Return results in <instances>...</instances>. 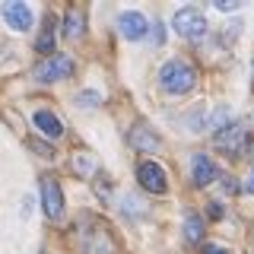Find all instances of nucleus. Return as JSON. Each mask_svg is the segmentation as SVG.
<instances>
[{"instance_id":"f257e3e1","label":"nucleus","mask_w":254,"mask_h":254,"mask_svg":"<svg viewBox=\"0 0 254 254\" xmlns=\"http://www.w3.org/2000/svg\"><path fill=\"white\" fill-rule=\"evenodd\" d=\"M159 86L172 95H185L197 86V70L190 67L188 61L175 58V61H165L162 70H159Z\"/></svg>"},{"instance_id":"f03ea898","label":"nucleus","mask_w":254,"mask_h":254,"mask_svg":"<svg viewBox=\"0 0 254 254\" xmlns=\"http://www.w3.org/2000/svg\"><path fill=\"white\" fill-rule=\"evenodd\" d=\"M172 29L178 32L181 38H203L206 35V16L203 10H197V6H181L178 13L172 16Z\"/></svg>"},{"instance_id":"7ed1b4c3","label":"nucleus","mask_w":254,"mask_h":254,"mask_svg":"<svg viewBox=\"0 0 254 254\" xmlns=\"http://www.w3.org/2000/svg\"><path fill=\"white\" fill-rule=\"evenodd\" d=\"M73 58L70 54H51V58H45L42 64L35 67V79L38 83H58V79H67L73 73Z\"/></svg>"},{"instance_id":"20e7f679","label":"nucleus","mask_w":254,"mask_h":254,"mask_svg":"<svg viewBox=\"0 0 254 254\" xmlns=\"http://www.w3.org/2000/svg\"><path fill=\"white\" fill-rule=\"evenodd\" d=\"M83 248L86 254H115V238L105 222L89 219V232H83Z\"/></svg>"},{"instance_id":"39448f33","label":"nucleus","mask_w":254,"mask_h":254,"mask_svg":"<svg viewBox=\"0 0 254 254\" xmlns=\"http://www.w3.org/2000/svg\"><path fill=\"white\" fill-rule=\"evenodd\" d=\"M245 143H248V127L242 121L226 124L222 130H216V149H222V153H229V156H238L245 149Z\"/></svg>"},{"instance_id":"423d86ee","label":"nucleus","mask_w":254,"mask_h":254,"mask_svg":"<svg viewBox=\"0 0 254 254\" xmlns=\"http://www.w3.org/2000/svg\"><path fill=\"white\" fill-rule=\"evenodd\" d=\"M137 181L143 190H149V194H165V188H169V181H165V169L153 159H146V162L137 165Z\"/></svg>"},{"instance_id":"0eeeda50","label":"nucleus","mask_w":254,"mask_h":254,"mask_svg":"<svg viewBox=\"0 0 254 254\" xmlns=\"http://www.w3.org/2000/svg\"><path fill=\"white\" fill-rule=\"evenodd\" d=\"M0 16L6 19V26L13 32H29L32 22H35V13H32L29 3H19V0H10V3L0 6Z\"/></svg>"},{"instance_id":"6e6552de","label":"nucleus","mask_w":254,"mask_h":254,"mask_svg":"<svg viewBox=\"0 0 254 254\" xmlns=\"http://www.w3.org/2000/svg\"><path fill=\"white\" fill-rule=\"evenodd\" d=\"M146 29H149L146 16L137 13V10H124L121 16H118V32H121L127 42H137V38H143V35H146Z\"/></svg>"},{"instance_id":"1a4fd4ad","label":"nucleus","mask_w":254,"mask_h":254,"mask_svg":"<svg viewBox=\"0 0 254 254\" xmlns=\"http://www.w3.org/2000/svg\"><path fill=\"white\" fill-rule=\"evenodd\" d=\"M42 206H45L48 219H58L64 213V194H61V185L54 178H42Z\"/></svg>"},{"instance_id":"9d476101","label":"nucleus","mask_w":254,"mask_h":254,"mask_svg":"<svg viewBox=\"0 0 254 254\" xmlns=\"http://www.w3.org/2000/svg\"><path fill=\"white\" fill-rule=\"evenodd\" d=\"M190 175H194V185H200V188H206V185H213L216 181V162H213L206 153H194L190 156Z\"/></svg>"},{"instance_id":"9b49d317","label":"nucleus","mask_w":254,"mask_h":254,"mask_svg":"<svg viewBox=\"0 0 254 254\" xmlns=\"http://www.w3.org/2000/svg\"><path fill=\"white\" fill-rule=\"evenodd\" d=\"M35 127L45 133L48 140H58V137H64V121L54 111H35Z\"/></svg>"},{"instance_id":"f8f14e48","label":"nucleus","mask_w":254,"mask_h":254,"mask_svg":"<svg viewBox=\"0 0 254 254\" xmlns=\"http://www.w3.org/2000/svg\"><path fill=\"white\" fill-rule=\"evenodd\" d=\"M130 143L137 149H143V153H153V149H159V137L149 130V127H143V124H137L130 130Z\"/></svg>"},{"instance_id":"ddd939ff","label":"nucleus","mask_w":254,"mask_h":254,"mask_svg":"<svg viewBox=\"0 0 254 254\" xmlns=\"http://www.w3.org/2000/svg\"><path fill=\"white\" fill-rule=\"evenodd\" d=\"M58 22H54V16H45V32L38 35V54H45V58H51L54 54V38H58Z\"/></svg>"},{"instance_id":"4468645a","label":"nucleus","mask_w":254,"mask_h":254,"mask_svg":"<svg viewBox=\"0 0 254 254\" xmlns=\"http://www.w3.org/2000/svg\"><path fill=\"white\" fill-rule=\"evenodd\" d=\"M83 35V13L79 10H67V16H64V38H79Z\"/></svg>"},{"instance_id":"2eb2a0df","label":"nucleus","mask_w":254,"mask_h":254,"mask_svg":"<svg viewBox=\"0 0 254 254\" xmlns=\"http://www.w3.org/2000/svg\"><path fill=\"white\" fill-rule=\"evenodd\" d=\"M185 238L188 242H200L203 238V219L197 213H188L185 216Z\"/></svg>"},{"instance_id":"dca6fc26","label":"nucleus","mask_w":254,"mask_h":254,"mask_svg":"<svg viewBox=\"0 0 254 254\" xmlns=\"http://www.w3.org/2000/svg\"><path fill=\"white\" fill-rule=\"evenodd\" d=\"M76 105L79 108H95V105H102V92H95V89H83L76 95Z\"/></svg>"},{"instance_id":"f3484780","label":"nucleus","mask_w":254,"mask_h":254,"mask_svg":"<svg viewBox=\"0 0 254 254\" xmlns=\"http://www.w3.org/2000/svg\"><path fill=\"white\" fill-rule=\"evenodd\" d=\"M213 6L219 13H235V10H242V0H213Z\"/></svg>"},{"instance_id":"a211bd4d","label":"nucleus","mask_w":254,"mask_h":254,"mask_svg":"<svg viewBox=\"0 0 254 254\" xmlns=\"http://www.w3.org/2000/svg\"><path fill=\"white\" fill-rule=\"evenodd\" d=\"M73 169L76 172H89L92 169V156L89 153H79V159H73Z\"/></svg>"},{"instance_id":"6ab92c4d","label":"nucleus","mask_w":254,"mask_h":254,"mask_svg":"<svg viewBox=\"0 0 254 254\" xmlns=\"http://www.w3.org/2000/svg\"><path fill=\"white\" fill-rule=\"evenodd\" d=\"M124 213H133V216H140V213H143V203L137 200V197H124Z\"/></svg>"},{"instance_id":"aec40b11","label":"nucleus","mask_w":254,"mask_h":254,"mask_svg":"<svg viewBox=\"0 0 254 254\" xmlns=\"http://www.w3.org/2000/svg\"><path fill=\"white\" fill-rule=\"evenodd\" d=\"M165 42V32H162V22H153V45H162Z\"/></svg>"},{"instance_id":"412c9836","label":"nucleus","mask_w":254,"mask_h":254,"mask_svg":"<svg viewBox=\"0 0 254 254\" xmlns=\"http://www.w3.org/2000/svg\"><path fill=\"white\" fill-rule=\"evenodd\" d=\"M200 254H229V248H222V245H203Z\"/></svg>"},{"instance_id":"4be33fe9","label":"nucleus","mask_w":254,"mask_h":254,"mask_svg":"<svg viewBox=\"0 0 254 254\" xmlns=\"http://www.w3.org/2000/svg\"><path fill=\"white\" fill-rule=\"evenodd\" d=\"M108 188H111V185H108V178H99V181H95V190H99L102 197H108Z\"/></svg>"},{"instance_id":"5701e85b","label":"nucleus","mask_w":254,"mask_h":254,"mask_svg":"<svg viewBox=\"0 0 254 254\" xmlns=\"http://www.w3.org/2000/svg\"><path fill=\"white\" fill-rule=\"evenodd\" d=\"M242 190H245V194H254V169H251V175H248V181L242 185Z\"/></svg>"},{"instance_id":"b1692460","label":"nucleus","mask_w":254,"mask_h":254,"mask_svg":"<svg viewBox=\"0 0 254 254\" xmlns=\"http://www.w3.org/2000/svg\"><path fill=\"white\" fill-rule=\"evenodd\" d=\"M210 216L213 219H222V203H210Z\"/></svg>"},{"instance_id":"393cba45","label":"nucleus","mask_w":254,"mask_h":254,"mask_svg":"<svg viewBox=\"0 0 254 254\" xmlns=\"http://www.w3.org/2000/svg\"><path fill=\"white\" fill-rule=\"evenodd\" d=\"M222 188H226L229 194H235V190H238V185H235V178H226V181H222Z\"/></svg>"}]
</instances>
